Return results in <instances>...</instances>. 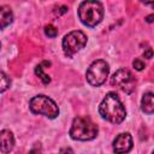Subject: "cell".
<instances>
[{
  "label": "cell",
  "instance_id": "cell-19",
  "mask_svg": "<svg viewBox=\"0 0 154 154\" xmlns=\"http://www.w3.org/2000/svg\"><path fill=\"white\" fill-rule=\"evenodd\" d=\"M60 152H72V149H69V148H67V149H61Z\"/></svg>",
  "mask_w": 154,
  "mask_h": 154
},
{
  "label": "cell",
  "instance_id": "cell-5",
  "mask_svg": "<svg viewBox=\"0 0 154 154\" xmlns=\"http://www.w3.org/2000/svg\"><path fill=\"white\" fill-rule=\"evenodd\" d=\"M108 73H109L108 64L105 60L99 59V60H95L90 64V66L87 70L85 77H87V81L90 85L100 87L101 84H103L106 82Z\"/></svg>",
  "mask_w": 154,
  "mask_h": 154
},
{
  "label": "cell",
  "instance_id": "cell-18",
  "mask_svg": "<svg viewBox=\"0 0 154 154\" xmlns=\"http://www.w3.org/2000/svg\"><path fill=\"white\" fill-rule=\"evenodd\" d=\"M146 19H147V22H149V23H150V22H153V19H154V14H150V16H148Z\"/></svg>",
  "mask_w": 154,
  "mask_h": 154
},
{
  "label": "cell",
  "instance_id": "cell-14",
  "mask_svg": "<svg viewBox=\"0 0 154 154\" xmlns=\"http://www.w3.org/2000/svg\"><path fill=\"white\" fill-rule=\"evenodd\" d=\"M45 34L48 36V37H55L58 35V29L52 25V24H48L45 26Z\"/></svg>",
  "mask_w": 154,
  "mask_h": 154
},
{
  "label": "cell",
  "instance_id": "cell-10",
  "mask_svg": "<svg viewBox=\"0 0 154 154\" xmlns=\"http://www.w3.org/2000/svg\"><path fill=\"white\" fill-rule=\"evenodd\" d=\"M141 109L147 114L154 113V93H146L141 99Z\"/></svg>",
  "mask_w": 154,
  "mask_h": 154
},
{
  "label": "cell",
  "instance_id": "cell-15",
  "mask_svg": "<svg viewBox=\"0 0 154 154\" xmlns=\"http://www.w3.org/2000/svg\"><path fill=\"white\" fill-rule=\"evenodd\" d=\"M132 66H134L137 71H141V70H143V69L146 67L144 63H143L141 59H135V60L132 61Z\"/></svg>",
  "mask_w": 154,
  "mask_h": 154
},
{
  "label": "cell",
  "instance_id": "cell-1",
  "mask_svg": "<svg viewBox=\"0 0 154 154\" xmlns=\"http://www.w3.org/2000/svg\"><path fill=\"white\" fill-rule=\"evenodd\" d=\"M99 112L105 120L112 124H120L126 117L124 105L122 103L119 96L113 91L106 94L99 106Z\"/></svg>",
  "mask_w": 154,
  "mask_h": 154
},
{
  "label": "cell",
  "instance_id": "cell-13",
  "mask_svg": "<svg viewBox=\"0 0 154 154\" xmlns=\"http://www.w3.org/2000/svg\"><path fill=\"white\" fill-rule=\"evenodd\" d=\"M11 85V79H10V77H7V75L2 71L1 72V93H4L8 87Z\"/></svg>",
  "mask_w": 154,
  "mask_h": 154
},
{
  "label": "cell",
  "instance_id": "cell-16",
  "mask_svg": "<svg viewBox=\"0 0 154 154\" xmlns=\"http://www.w3.org/2000/svg\"><path fill=\"white\" fill-rule=\"evenodd\" d=\"M143 57L150 59V58L153 57V49H152V48H147V49L143 52Z\"/></svg>",
  "mask_w": 154,
  "mask_h": 154
},
{
  "label": "cell",
  "instance_id": "cell-8",
  "mask_svg": "<svg viewBox=\"0 0 154 154\" xmlns=\"http://www.w3.org/2000/svg\"><path fill=\"white\" fill-rule=\"evenodd\" d=\"M132 148V137L129 132L119 134L113 141V150L116 153H128Z\"/></svg>",
  "mask_w": 154,
  "mask_h": 154
},
{
  "label": "cell",
  "instance_id": "cell-20",
  "mask_svg": "<svg viewBox=\"0 0 154 154\" xmlns=\"http://www.w3.org/2000/svg\"><path fill=\"white\" fill-rule=\"evenodd\" d=\"M153 153H154V150H153Z\"/></svg>",
  "mask_w": 154,
  "mask_h": 154
},
{
  "label": "cell",
  "instance_id": "cell-7",
  "mask_svg": "<svg viewBox=\"0 0 154 154\" xmlns=\"http://www.w3.org/2000/svg\"><path fill=\"white\" fill-rule=\"evenodd\" d=\"M111 84L119 88L126 94H131L136 88V79L126 69H119L111 77Z\"/></svg>",
  "mask_w": 154,
  "mask_h": 154
},
{
  "label": "cell",
  "instance_id": "cell-12",
  "mask_svg": "<svg viewBox=\"0 0 154 154\" xmlns=\"http://www.w3.org/2000/svg\"><path fill=\"white\" fill-rule=\"evenodd\" d=\"M43 66H45V64H43V61H42L41 64H38V65L35 67V73H36V76L40 77V79L42 81V83L47 85V84H49V82H51V77L43 72V70L46 69V67H43Z\"/></svg>",
  "mask_w": 154,
  "mask_h": 154
},
{
  "label": "cell",
  "instance_id": "cell-2",
  "mask_svg": "<svg viewBox=\"0 0 154 154\" xmlns=\"http://www.w3.org/2000/svg\"><path fill=\"white\" fill-rule=\"evenodd\" d=\"M78 17L87 26H96L103 18V6L97 0H85L78 7Z\"/></svg>",
  "mask_w": 154,
  "mask_h": 154
},
{
  "label": "cell",
  "instance_id": "cell-4",
  "mask_svg": "<svg viewBox=\"0 0 154 154\" xmlns=\"http://www.w3.org/2000/svg\"><path fill=\"white\" fill-rule=\"evenodd\" d=\"M29 108L35 114H42L49 119H54L59 114V108L57 103L46 95L34 96L29 102Z\"/></svg>",
  "mask_w": 154,
  "mask_h": 154
},
{
  "label": "cell",
  "instance_id": "cell-11",
  "mask_svg": "<svg viewBox=\"0 0 154 154\" xmlns=\"http://www.w3.org/2000/svg\"><path fill=\"white\" fill-rule=\"evenodd\" d=\"M13 20V14H12V11L8 6L4 5L1 6L0 8V28L1 29H5L7 25H10Z\"/></svg>",
  "mask_w": 154,
  "mask_h": 154
},
{
  "label": "cell",
  "instance_id": "cell-9",
  "mask_svg": "<svg viewBox=\"0 0 154 154\" xmlns=\"http://www.w3.org/2000/svg\"><path fill=\"white\" fill-rule=\"evenodd\" d=\"M13 146H14L13 134L6 129L1 130V132H0V150H1V153L6 154V153L11 152Z\"/></svg>",
  "mask_w": 154,
  "mask_h": 154
},
{
  "label": "cell",
  "instance_id": "cell-17",
  "mask_svg": "<svg viewBox=\"0 0 154 154\" xmlns=\"http://www.w3.org/2000/svg\"><path fill=\"white\" fill-rule=\"evenodd\" d=\"M141 2L147 5V6H149V7H152V8H154V0H141Z\"/></svg>",
  "mask_w": 154,
  "mask_h": 154
},
{
  "label": "cell",
  "instance_id": "cell-3",
  "mask_svg": "<svg viewBox=\"0 0 154 154\" xmlns=\"http://www.w3.org/2000/svg\"><path fill=\"white\" fill-rule=\"evenodd\" d=\"M97 125L89 117H76L70 129V136L77 141H90L97 135Z\"/></svg>",
  "mask_w": 154,
  "mask_h": 154
},
{
  "label": "cell",
  "instance_id": "cell-6",
  "mask_svg": "<svg viewBox=\"0 0 154 154\" xmlns=\"http://www.w3.org/2000/svg\"><path fill=\"white\" fill-rule=\"evenodd\" d=\"M87 45V36L81 30H73L64 36L63 38V51L66 57L71 58L77 52H79Z\"/></svg>",
  "mask_w": 154,
  "mask_h": 154
}]
</instances>
